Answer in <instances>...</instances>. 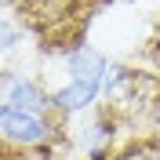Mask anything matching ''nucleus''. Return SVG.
I'll return each mask as SVG.
<instances>
[{"label":"nucleus","instance_id":"nucleus-1","mask_svg":"<svg viewBox=\"0 0 160 160\" xmlns=\"http://www.w3.org/2000/svg\"><path fill=\"white\" fill-rule=\"evenodd\" d=\"M0 138L11 142V146H22V149L48 146V142L62 138V120L55 113L40 117V113H26V109H15L8 102H0Z\"/></svg>","mask_w":160,"mask_h":160},{"label":"nucleus","instance_id":"nucleus-2","mask_svg":"<svg viewBox=\"0 0 160 160\" xmlns=\"http://www.w3.org/2000/svg\"><path fill=\"white\" fill-rule=\"evenodd\" d=\"M0 102L26 113H40V117L51 113V91L37 77H26L18 69H0Z\"/></svg>","mask_w":160,"mask_h":160},{"label":"nucleus","instance_id":"nucleus-3","mask_svg":"<svg viewBox=\"0 0 160 160\" xmlns=\"http://www.w3.org/2000/svg\"><path fill=\"white\" fill-rule=\"evenodd\" d=\"M80 0H18L22 29H33L40 37H55L66 22L77 15Z\"/></svg>","mask_w":160,"mask_h":160},{"label":"nucleus","instance_id":"nucleus-4","mask_svg":"<svg viewBox=\"0 0 160 160\" xmlns=\"http://www.w3.org/2000/svg\"><path fill=\"white\" fill-rule=\"evenodd\" d=\"M120 124H124V117H120V113L113 109V106H95L91 120L84 124V135H80V142H84V153H88V160H106L113 149H117Z\"/></svg>","mask_w":160,"mask_h":160},{"label":"nucleus","instance_id":"nucleus-5","mask_svg":"<svg viewBox=\"0 0 160 160\" xmlns=\"http://www.w3.org/2000/svg\"><path fill=\"white\" fill-rule=\"evenodd\" d=\"M62 62H66V73H69L73 84H102L106 66H109V58L98 48H91L88 40H80L77 48H69L62 55Z\"/></svg>","mask_w":160,"mask_h":160},{"label":"nucleus","instance_id":"nucleus-6","mask_svg":"<svg viewBox=\"0 0 160 160\" xmlns=\"http://www.w3.org/2000/svg\"><path fill=\"white\" fill-rule=\"evenodd\" d=\"M106 160H160V135L128 138L124 146H117V149H113Z\"/></svg>","mask_w":160,"mask_h":160},{"label":"nucleus","instance_id":"nucleus-7","mask_svg":"<svg viewBox=\"0 0 160 160\" xmlns=\"http://www.w3.org/2000/svg\"><path fill=\"white\" fill-rule=\"evenodd\" d=\"M22 22L15 18V15H8V11H0V55H11V51L22 44Z\"/></svg>","mask_w":160,"mask_h":160},{"label":"nucleus","instance_id":"nucleus-8","mask_svg":"<svg viewBox=\"0 0 160 160\" xmlns=\"http://www.w3.org/2000/svg\"><path fill=\"white\" fill-rule=\"evenodd\" d=\"M153 69H157V77H160V44L153 48Z\"/></svg>","mask_w":160,"mask_h":160}]
</instances>
